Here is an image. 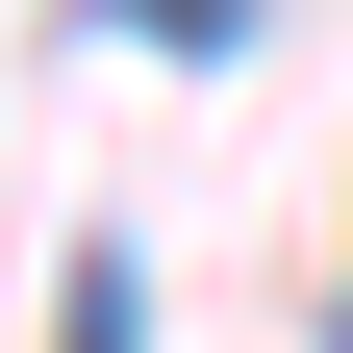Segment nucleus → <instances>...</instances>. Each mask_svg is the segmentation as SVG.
<instances>
[{
  "label": "nucleus",
  "mask_w": 353,
  "mask_h": 353,
  "mask_svg": "<svg viewBox=\"0 0 353 353\" xmlns=\"http://www.w3.org/2000/svg\"><path fill=\"white\" fill-rule=\"evenodd\" d=\"M51 353H152V278H126V252H76V303H51Z\"/></svg>",
  "instance_id": "f257e3e1"
}]
</instances>
